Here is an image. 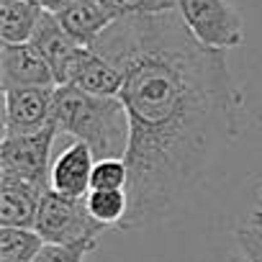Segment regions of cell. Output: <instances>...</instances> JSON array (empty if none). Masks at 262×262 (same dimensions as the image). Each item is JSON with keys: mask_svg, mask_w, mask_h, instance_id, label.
Masks as SVG:
<instances>
[{"mask_svg": "<svg viewBox=\"0 0 262 262\" xmlns=\"http://www.w3.org/2000/svg\"><path fill=\"white\" fill-rule=\"evenodd\" d=\"M229 262H247V259H244L242 254H231V257H229Z\"/></svg>", "mask_w": 262, "mask_h": 262, "instance_id": "22", "label": "cell"}, {"mask_svg": "<svg viewBox=\"0 0 262 262\" xmlns=\"http://www.w3.org/2000/svg\"><path fill=\"white\" fill-rule=\"evenodd\" d=\"M123 75L128 213L121 231L170 219L239 134L244 108L226 57L206 49L178 8L113 21L93 47Z\"/></svg>", "mask_w": 262, "mask_h": 262, "instance_id": "1", "label": "cell"}, {"mask_svg": "<svg viewBox=\"0 0 262 262\" xmlns=\"http://www.w3.org/2000/svg\"><path fill=\"white\" fill-rule=\"evenodd\" d=\"M44 193L36 185L0 175V226L34 229Z\"/></svg>", "mask_w": 262, "mask_h": 262, "instance_id": "11", "label": "cell"}, {"mask_svg": "<svg viewBox=\"0 0 262 262\" xmlns=\"http://www.w3.org/2000/svg\"><path fill=\"white\" fill-rule=\"evenodd\" d=\"M52 123L72 142H85L95 162L123 160L128 152V113L121 98L90 95L72 85L54 88Z\"/></svg>", "mask_w": 262, "mask_h": 262, "instance_id": "2", "label": "cell"}, {"mask_svg": "<svg viewBox=\"0 0 262 262\" xmlns=\"http://www.w3.org/2000/svg\"><path fill=\"white\" fill-rule=\"evenodd\" d=\"M67 85L80 88L90 95L118 98L123 90V75L111 59H105L95 49H82V54L77 57V62L70 72Z\"/></svg>", "mask_w": 262, "mask_h": 262, "instance_id": "10", "label": "cell"}, {"mask_svg": "<svg viewBox=\"0 0 262 262\" xmlns=\"http://www.w3.org/2000/svg\"><path fill=\"white\" fill-rule=\"evenodd\" d=\"M80 3H90V0H54V8H52V13H59V11L72 8V6H80Z\"/></svg>", "mask_w": 262, "mask_h": 262, "instance_id": "20", "label": "cell"}, {"mask_svg": "<svg viewBox=\"0 0 262 262\" xmlns=\"http://www.w3.org/2000/svg\"><path fill=\"white\" fill-rule=\"evenodd\" d=\"M31 44L47 59V64H49V70H52V75L57 80V88L59 85H67L70 72H72L77 57L82 54V49H88V47H80L64 31V26L59 24V18L54 13H49V11L44 13V18H41V24H39V29H36L34 39H31Z\"/></svg>", "mask_w": 262, "mask_h": 262, "instance_id": "8", "label": "cell"}, {"mask_svg": "<svg viewBox=\"0 0 262 262\" xmlns=\"http://www.w3.org/2000/svg\"><path fill=\"white\" fill-rule=\"evenodd\" d=\"M6 123L3 137H26L36 134L52 123L54 88H21L6 90Z\"/></svg>", "mask_w": 262, "mask_h": 262, "instance_id": "6", "label": "cell"}, {"mask_svg": "<svg viewBox=\"0 0 262 262\" xmlns=\"http://www.w3.org/2000/svg\"><path fill=\"white\" fill-rule=\"evenodd\" d=\"M34 231L44 239V244L72 247L82 242H98V236L108 229L90 216L85 198H67L49 188L39 203Z\"/></svg>", "mask_w": 262, "mask_h": 262, "instance_id": "3", "label": "cell"}, {"mask_svg": "<svg viewBox=\"0 0 262 262\" xmlns=\"http://www.w3.org/2000/svg\"><path fill=\"white\" fill-rule=\"evenodd\" d=\"M111 11V16L118 18H131V16H157L178 8V0H100Z\"/></svg>", "mask_w": 262, "mask_h": 262, "instance_id": "16", "label": "cell"}, {"mask_svg": "<svg viewBox=\"0 0 262 262\" xmlns=\"http://www.w3.org/2000/svg\"><path fill=\"white\" fill-rule=\"evenodd\" d=\"M36 3H39L44 11H49V13H52V8H54V0H36Z\"/></svg>", "mask_w": 262, "mask_h": 262, "instance_id": "21", "label": "cell"}, {"mask_svg": "<svg viewBox=\"0 0 262 262\" xmlns=\"http://www.w3.org/2000/svg\"><path fill=\"white\" fill-rule=\"evenodd\" d=\"M0 88L3 93L21 88H57V80L31 41L0 44Z\"/></svg>", "mask_w": 262, "mask_h": 262, "instance_id": "7", "label": "cell"}, {"mask_svg": "<svg viewBox=\"0 0 262 262\" xmlns=\"http://www.w3.org/2000/svg\"><path fill=\"white\" fill-rule=\"evenodd\" d=\"M95 167V155L85 142H70L52 162L49 185L54 193L67 198H85L90 193V178Z\"/></svg>", "mask_w": 262, "mask_h": 262, "instance_id": "9", "label": "cell"}, {"mask_svg": "<svg viewBox=\"0 0 262 262\" xmlns=\"http://www.w3.org/2000/svg\"><path fill=\"white\" fill-rule=\"evenodd\" d=\"M54 16L59 18L64 31L80 47H88V49H93L98 44V39L105 34V29L116 21L100 0H90V3H80V6L64 8V11H59Z\"/></svg>", "mask_w": 262, "mask_h": 262, "instance_id": "12", "label": "cell"}, {"mask_svg": "<svg viewBox=\"0 0 262 262\" xmlns=\"http://www.w3.org/2000/svg\"><path fill=\"white\" fill-rule=\"evenodd\" d=\"M98 242H82V244H72V247H62V244H44V249L36 254L34 262H85V257L95 249Z\"/></svg>", "mask_w": 262, "mask_h": 262, "instance_id": "19", "label": "cell"}, {"mask_svg": "<svg viewBox=\"0 0 262 262\" xmlns=\"http://www.w3.org/2000/svg\"><path fill=\"white\" fill-rule=\"evenodd\" d=\"M128 165L126 160H98L90 178V190H126Z\"/></svg>", "mask_w": 262, "mask_h": 262, "instance_id": "18", "label": "cell"}, {"mask_svg": "<svg viewBox=\"0 0 262 262\" xmlns=\"http://www.w3.org/2000/svg\"><path fill=\"white\" fill-rule=\"evenodd\" d=\"M44 249V239L34 229L0 226V262H34Z\"/></svg>", "mask_w": 262, "mask_h": 262, "instance_id": "14", "label": "cell"}, {"mask_svg": "<svg viewBox=\"0 0 262 262\" xmlns=\"http://www.w3.org/2000/svg\"><path fill=\"white\" fill-rule=\"evenodd\" d=\"M59 137L54 123L44 126L36 134L3 137L0 142V175L16 178L41 190H49L52 175V144Z\"/></svg>", "mask_w": 262, "mask_h": 262, "instance_id": "5", "label": "cell"}, {"mask_svg": "<svg viewBox=\"0 0 262 262\" xmlns=\"http://www.w3.org/2000/svg\"><path fill=\"white\" fill-rule=\"evenodd\" d=\"M44 13L36 0H0V44H29Z\"/></svg>", "mask_w": 262, "mask_h": 262, "instance_id": "13", "label": "cell"}, {"mask_svg": "<svg viewBox=\"0 0 262 262\" xmlns=\"http://www.w3.org/2000/svg\"><path fill=\"white\" fill-rule=\"evenodd\" d=\"M90 216L105 229H121L128 213V195L126 190H90L85 195Z\"/></svg>", "mask_w": 262, "mask_h": 262, "instance_id": "15", "label": "cell"}, {"mask_svg": "<svg viewBox=\"0 0 262 262\" xmlns=\"http://www.w3.org/2000/svg\"><path fill=\"white\" fill-rule=\"evenodd\" d=\"M239 254L247 262H262V211H254L234 229Z\"/></svg>", "mask_w": 262, "mask_h": 262, "instance_id": "17", "label": "cell"}, {"mask_svg": "<svg viewBox=\"0 0 262 262\" xmlns=\"http://www.w3.org/2000/svg\"><path fill=\"white\" fill-rule=\"evenodd\" d=\"M259 198H262V188H259Z\"/></svg>", "mask_w": 262, "mask_h": 262, "instance_id": "23", "label": "cell"}, {"mask_svg": "<svg viewBox=\"0 0 262 262\" xmlns=\"http://www.w3.org/2000/svg\"><path fill=\"white\" fill-rule=\"evenodd\" d=\"M178 13L206 49L226 54L244 44V21L229 0H178Z\"/></svg>", "mask_w": 262, "mask_h": 262, "instance_id": "4", "label": "cell"}]
</instances>
